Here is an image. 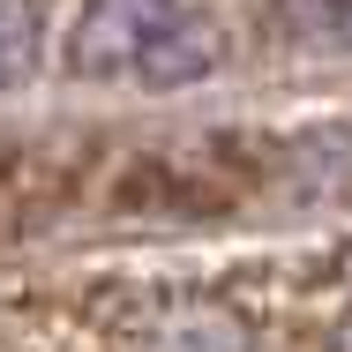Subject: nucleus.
I'll use <instances>...</instances> for the list:
<instances>
[{
  "instance_id": "20e7f679",
  "label": "nucleus",
  "mask_w": 352,
  "mask_h": 352,
  "mask_svg": "<svg viewBox=\"0 0 352 352\" xmlns=\"http://www.w3.org/2000/svg\"><path fill=\"white\" fill-rule=\"evenodd\" d=\"M338 352H352V307H345V322H338Z\"/></svg>"
},
{
  "instance_id": "f03ea898",
  "label": "nucleus",
  "mask_w": 352,
  "mask_h": 352,
  "mask_svg": "<svg viewBox=\"0 0 352 352\" xmlns=\"http://www.w3.org/2000/svg\"><path fill=\"white\" fill-rule=\"evenodd\" d=\"M30 68H38V8L0 0V90H15Z\"/></svg>"
},
{
  "instance_id": "f257e3e1",
  "label": "nucleus",
  "mask_w": 352,
  "mask_h": 352,
  "mask_svg": "<svg viewBox=\"0 0 352 352\" xmlns=\"http://www.w3.org/2000/svg\"><path fill=\"white\" fill-rule=\"evenodd\" d=\"M217 60L210 23L188 15V0H90L68 38L75 75H142V82H188Z\"/></svg>"
},
{
  "instance_id": "7ed1b4c3",
  "label": "nucleus",
  "mask_w": 352,
  "mask_h": 352,
  "mask_svg": "<svg viewBox=\"0 0 352 352\" xmlns=\"http://www.w3.org/2000/svg\"><path fill=\"white\" fill-rule=\"evenodd\" d=\"M285 15L300 30H315V38H330V45L352 53V0H285Z\"/></svg>"
}]
</instances>
